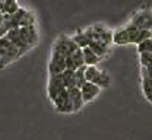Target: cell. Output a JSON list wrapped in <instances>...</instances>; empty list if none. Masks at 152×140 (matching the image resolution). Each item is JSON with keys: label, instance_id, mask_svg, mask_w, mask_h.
I'll use <instances>...</instances> for the list:
<instances>
[{"label": "cell", "instance_id": "cell-15", "mask_svg": "<svg viewBox=\"0 0 152 140\" xmlns=\"http://www.w3.org/2000/svg\"><path fill=\"white\" fill-rule=\"evenodd\" d=\"M88 47L94 51L101 60L105 59V57L110 54V45H105V44H102V42H98V41H89Z\"/></svg>", "mask_w": 152, "mask_h": 140}, {"label": "cell", "instance_id": "cell-2", "mask_svg": "<svg viewBox=\"0 0 152 140\" xmlns=\"http://www.w3.org/2000/svg\"><path fill=\"white\" fill-rule=\"evenodd\" d=\"M83 34L86 35L88 41H98L105 45L113 44V31L104 26L102 23H95L83 29Z\"/></svg>", "mask_w": 152, "mask_h": 140}, {"label": "cell", "instance_id": "cell-24", "mask_svg": "<svg viewBox=\"0 0 152 140\" xmlns=\"http://www.w3.org/2000/svg\"><path fill=\"white\" fill-rule=\"evenodd\" d=\"M146 99H148V101H149V102H151V104H152V94H151V95H149V96H148V98H146Z\"/></svg>", "mask_w": 152, "mask_h": 140}, {"label": "cell", "instance_id": "cell-3", "mask_svg": "<svg viewBox=\"0 0 152 140\" xmlns=\"http://www.w3.org/2000/svg\"><path fill=\"white\" fill-rule=\"evenodd\" d=\"M85 80L96 85L98 88H108L111 83V78L107 72L99 70L96 66H85Z\"/></svg>", "mask_w": 152, "mask_h": 140}, {"label": "cell", "instance_id": "cell-8", "mask_svg": "<svg viewBox=\"0 0 152 140\" xmlns=\"http://www.w3.org/2000/svg\"><path fill=\"white\" fill-rule=\"evenodd\" d=\"M51 102L54 105V110H56L57 112H60V114H72L73 112L72 105H70V101H69L67 89H64L63 92H60Z\"/></svg>", "mask_w": 152, "mask_h": 140}, {"label": "cell", "instance_id": "cell-17", "mask_svg": "<svg viewBox=\"0 0 152 140\" xmlns=\"http://www.w3.org/2000/svg\"><path fill=\"white\" fill-rule=\"evenodd\" d=\"M82 54H83V63H85V66H96L101 61V59L95 54L89 47L82 48Z\"/></svg>", "mask_w": 152, "mask_h": 140}, {"label": "cell", "instance_id": "cell-22", "mask_svg": "<svg viewBox=\"0 0 152 140\" xmlns=\"http://www.w3.org/2000/svg\"><path fill=\"white\" fill-rule=\"evenodd\" d=\"M142 91L145 94V96L148 98L152 94V79L146 78V76H142Z\"/></svg>", "mask_w": 152, "mask_h": 140}, {"label": "cell", "instance_id": "cell-4", "mask_svg": "<svg viewBox=\"0 0 152 140\" xmlns=\"http://www.w3.org/2000/svg\"><path fill=\"white\" fill-rule=\"evenodd\" d=\"M0 56H1V66H3V69L7 64H10V63H13L15 60H18L19 57H22L20 53H19V50L6 37H1L0 38Z\"/></svg>", "mask_w": 152, "mask_h": 140}, {"label": "cell", "instance_id": "cell-23", "mask_svg": "<svg viewBox=\"0 0 152 140\" xmlns=\"http://www.w3.org/2000/svg\"><path fill=\"white\" fill-rule=\"evenodd\" d=\"M140 56V66L143 69H148V67H152V53H142L139 54Z\"/></svg>", "mask_w": 152, "mask_h": 140}, {"label": "cell", "instance_id": "cell-14", "mask_svg": "<svg viewBox=\"0 0 152 140\" xmlns=\"http://www.w3.org/2000/svg\"><path fill=\"white\" fill-rule=\"evenodd\" d=\"M101 92V88H98L96 85L91 83V82H86L82 88H80V94H82V99L83 102H92V101L99 95Z\"/></svg>", "mask_w": 152, "mask_h": 140}, {"label": "cell", "instance_id": "cell-1", "mask_svg": "<svg viewBox=\"0 0 152 140\" xmlns=\"http://www.w3.org/2000/svg\"><path fill=\"white\" fill-rule=\"evenodd\" d=\"M146 38H151V31H143L132 26L130 23L127 26L118 28L117 31H113V44L124 45V44H139Z\"/></svg>", "mask_w": 152, "mask_h": 140}, {"label": "cell", "instance_id": "cell-25", "mask_svg": "<svg viewBox=\"0 0 152 140\" xmlns=\"http://www.w3.org/2000/svg\"><path fill=\"white\" fill-rule=\"evenodd\" d=\"M0 70H3V66H1V56H0Z\"/></svg>", "mask_w": 152, "mask_h": 140}, {"label": "cell", "instance_id": "cell-21", "mask_svg": "<svg viewBox=\"0 0 152 140\" xmlns=\"http://www.w3.org/2000/svg\"><path fill=\"white\" fill-rule=\"evenodd\" d=\"M137 53H152V38H146L137 44Z\"/></svg>", "mask_w": 152, "mask_h": 140}, {"label": "cell", "instance_id": "cell-20", "mask_svg": "<svg viewBox=\"0 0 152 140\" xmlns=\"http://www.w3.org/2000/svg\"><path fill=\"white\" fill-rule=\"evenodd\" d=\"M73 80H75V86L79 89L86 83V80H85V66H82L80 69H77L73 73Z\"/></svg>", "mask_w": 152, "mask_h": 140}, {"label": "cell", "instance_id": "cell-10", "mask_svg": "<svg viewBox=\"0 0 152 140\" xmlns=\"http://www.w3.org/2000/svg\"><path fill=\"white\" fill-rule=\"evenodd\" d=\"M66 89V86L63 85V82L60 79V76H50L48 78V85H47V94H48V99L53 101L60 92H63Z\"/></svg>", "mask_w": 152, "mask_h": 140}, {"label": "cell", "instance_id": "cell-12", "mask_svg": "<svg viewBox=\"0 0 152 140\" xmlns=\"http://www.w3.org/2000/svg\"><path fill=\"white\" fill-rule=\"evenodd\" d=\"M67 94H69V101H70V105H72V110L73 112H79L82 110V107L85 105V102L82 99V94H80V89L72 86L67 89Z\"/></svg>", "mask_w": 152, "mask_h": 140}, {"label": "cell", "instance_id": "cell-9", "mask_svg": "<svg viewBox=\"0 0 152 140\" xmlns=\"http://www.w3.org/2000/svg\"><path fill=\"white\" fill-rule=\"evenodd\" d=\"M19 35L23 40V42L26 44V47L31 50L38 44V31L37 25L35 26H28V28H18Z\"/></svg>", "mask_w": 152, "mask_h": 140}, {"label": "cell", "instance_id": "cell-18", "mask_svg": "<svg viewBox=\"0 0 152 140\" xmlns=\"http://www.w3.org/2000/svg\"><path fill=\"white\" fill-rule=\"evenodd\" d=\"M72 40H73V42H75L80 50L85 48V47H88V44H89V41H88V38H86V35L83 34V29H77L76 34L72 37Z\"/></svg>", "mask_w": 152, "mask_h": 140}, {"label": "cell", "instance_id": "cell-6", "mask_svg": "<svg viewBox=\"0 0 152 140\" xmlns=\"http://www.w3.org/2000/svg\"><path fill=\"white\" fill-rule=\"evenodd\" d=\"M79 47L76 45L73 40H72V37H69V35H60L56 41H54V44H53V48H51V51L53 53H57V54H60L61 57H64V59H67L70 54H73L76 50H77Z\"/></svg>", "mask_w": 152, "mask_h": 140}, {"label": "cell", "instance_id": "cell-16", "mask_svg": "<svg viewBox=\"0 0 152 140\" xmlns=\"http://www.w3.org/2000/svg\"><path fill=\"white\" fill-rule=\"evenodd\" d=\"M18 0H0V13L1 15H13L18 10Z\"/></svg>", "mask_w": 152, "mask_h": 140}, {"label": "cell", "instance_id": "cell-5", "mask_svg": "<svg viewBox=\"0 0 152 140\" xmlns=\"http://www.w3.org/2000/svg\"><path fill=\"white\" fill-rule=\"evenodd\" d=\"M10 25L12 28H28V26H35L37 23L32 12H29L25 7H19L13 15H10Z\"/></svg>", "mask_w": 152, "mask_h": 140}, {"label": "cell", "instance_id": "cell-7", "mask_svg": "<svg viewBox=\"0 0 152 140\" xmlns=\"http://www.w3.org/2000/svg\"><path fill=\"white\" fill-rule=\"evenodd\" d=\"M130 25L137 28V29H143V31H152V10H140L136 12L133 15Z\"/></svg>", "mask_w": 152, "mask_h": 140}, {"label": "cell", "instance_id": "cell-11", "mask_svg": "<svg viewBox=\"0 0 152 140\" xmlns=\"http://www.w3.org/2000/svg\"><path fill=\"white\" fill-rule=\"evenodd\" d=\"M7 40L10 41L16 48L19 50V53H20V56H23V54H26L28 51H29V48L26 47V44L23 42V40L20 38V35H19V31L18 28H12V29H9L7 31V34L4 35Z\"/></svg>", "mask_w": 152, "mask_h": 140}, {"label": "cell", "instance_id": "cell-19", "mask_svg": "<svg viewBox=\"0 0 152 140\" xmlns=\"http://www.w3.org/2000/svg\"><path fill=\"white\" fill-rule=\"evenodd\" d=\"M10 28H12V25H10V15H1L0 13V38L4 37Z\"/></svg>", "mask_w": 152, "mask_h": 140}, {"label": "cell", "instance_id": "cell-13", "mask_svg": "<svg viewBox=\"0 0 152 140\" xmlns=\"http://www.w3.org/2000/svg\"><path fill=\"white\" fill-rule=\"evenodd\" d=\"M82 66H85V63H83V54H82V50L77 48L73 54H70V56L66 59V70L76 72V70L80 69Z\"/></svg>", "mask_w": 152, "mask_h": 140}]
</instances>
